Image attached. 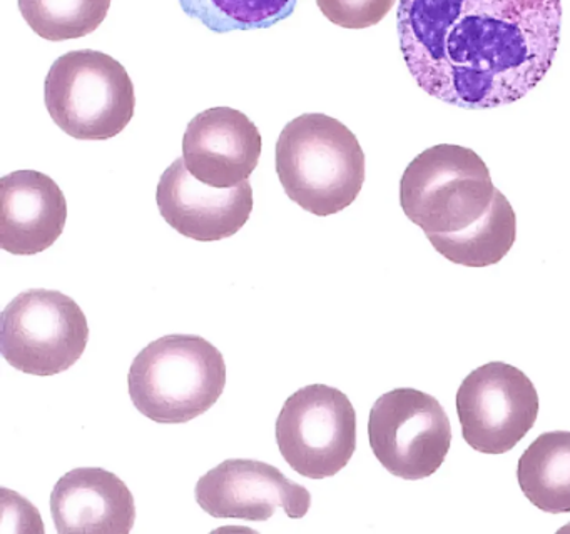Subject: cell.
<instances>
[{"label": "cell", "mask_w": 570, "mask_h": 534, "mask_svg": "<svg viewBox=\"0 0 570 534\" xmlns=\"http://www.w3.org/2000/svg\"><path fill=\"white\" fill-rule=\"evenodd\" d=\"M400 49L429 96L463 109L509 106L552 67L560 0H400Z\"/></svg>", "instance_id": "1"}, {"label": "cell", "mask_w": 570, "mask_h": 534, "mask_svg": "<svg viewBox=\"0 0 570 534\" xmlns=\"http://www.w3.org/2000/svg\"><path fill=\"white\" fill-rule=\"evenodd\" d=\"M510 204L469 147L439 144L415 157L400 180V206L435 247L455 243Z\"/></svg>", "instance_id": "2"}, {"label": "cell", "mask_w": 570, "mask_h": 534, "mask_svg": "<svg viewBox=\"0 0 570 534\" xmlns=\"http://www.w3.org/2000/svg\"><path fill=\"white\" fill-rule=\"evenodd\" d=\"M275 162L286 196L313 216L342 212L365 182V152L358 139L326 113H303L286 123Z\"/></svg>", "instance_id": "3"}, {"label": "cell", "mask_w": 570, "mask_h": 534, "mask_svg": "<svg viewBox=\"0 0 570 534\" xmlns=\"http://www.w3.org/2000/svg\"><path fill=\"white\" fill-rule=\"evenodd\" d=\"M225 357L193 334H169L149 343L129 369L136 409L159 424H185L208 413L226 387Z\"/></svg>", "instance_id": "4"}, {"label": "cell", "mask_w": 570, "mask_h": 534, "mask_svg": "<svg viewBox=\"0 0 570 534\" xmlns=\"http://www.w3.org/2000/svg\"><path fill=\"white\" fill-rule=\"evenodd\" d=\"M45 102L56 126L68 136L108 140L135 117V83L115 57L99 50H72L49 69Z\"/></svg>", "instance_id": "5"}, {"label": "cell", "mask_w": 570, "mask_h": 534, "mask_svg": "<svg viewBox=\"0 0 570 534\" xmlns=\"http://www.w3.org/2000/svg\"><path fill=\"white\" fill-rule=\"evenodd\" d=\"M88 340L85 310L59 290H24L2 310L0 350L21 373L32 376L65 373L81 359Z\"/></svg>", "instance_id": "6"}, {"label": "cell", "mask_w": 570, "mask_h": 534, "mask_svg": "<svg viewBox=\"0 0 570 534\" xmlns=\"http://www.w3.org/2000/svg\"><path fill=\"white\" fill-rule=\"evenodd\" d=\"M370 447L393 476L420 481L445 463L452 426L440 400L413 387L382 394L368 417Z\"/></svg>", "instance_id": "7"}, {"label": "cell", "mask_w": 570, "mask_h": 534, "mask_svg": "<svg viewBox=\"0 0 570 534\" xmlns=\"http://www.w3.org/2000/svg\"><path fill=\"white\" fill-rule=\"evenodd\" d=\"M283 459L302 476L326 479L352 459L356 449V411L345 393L312 384L293 393L276 419Z\"/></svg>", "instance_id": "8"}, {"label": "cell", "mask_w": 570, "mask_h": 534, "mask_svg": "<svg viewBox=\"0 0 570 534\" xmlns=\"http://www.w3.org/2000/svg\"><path fill=\"white\" fill-rule=\"evenodd\" d=\"M539 393L519 367L492 360L473 369L456 390L463 439L482 454H505L539 416Z\"/></svg>", "instance_id": "9"}, {"label": "cell", "mask_w": 570, "mask_h": 534, "mask_svg": "<svg viewBox=\"0 0 570 534\" xmlns=\"http://www.w3.org/2000/svg\"><path fill=\"white\" fill-rule=\"evenodd\" d=\"M196 503L218 520L268 521L282 507L302 520L312 507V494L289 481L278 467L256 459H226L199 477Z\"/></svg>", "instance_id": "10"}, {"label": "cell", "mask_w": 570, "mask_h": 534, "mask_svg": "<svg viewBox=\"0 0 570 534\" xmlns=\"http://www.w3.org/2000/svg\"><path fill=\"white\" fill-rule=\"evenodd\" d=\"M156 202L176 233L198 243L235 236L248 222L255 204L249 180L229 189L208 186L189 172L183 157L163 172Z\"/></svg>", "instance_id": "11"}, {"label": "cell", "mask_w": 570, "mask_h": 534, "mask_svg": "<svg viewBox=\"0 0 570 534\" xmlns=\"http://www.w3.org/2000/svg\"><path fill=\"white\" fill-rule=\"evenodd\" d=\"M262 147V134L246 113L213 107L193 117L186 127L183 159L196 179L229 189L255 172Z\"/></svg>", "instance_id": "12"}, {"label": "cell", "mask_w": 570, "mask_h": 534, "mask_svg": "<svg viewBox=\"0 0 570 534\" xmlns=\"http://www.w3.org/2000/svg\"><path fill=\"white\" fill-rule=\"evenodd\" d=\"M68 200L55 179L16 170L0 180V247L14 256L45 253L65 233Z\"/></svg>", "instance_id": "13"}, {"label": "cell", "mask_w": 570, "mask_h": 534, "mask_svg": "<svg viewBox=\"0 0 570 534\" xmlns=\"http://www.w3.org/2000/svg\"><path fill=\"white\" fill-rule=\"evenodd\" d=\"M51 514L59 534H128L136 503L121 477L102 467H76L56 483Z\"/></svg>", "instance_id": "14"}, {"label": "cell", "mask_w": 570, "mask_h": 534, "mask_svg": "<svg viewBox=\"0 0 570 534\" xmlns=\"http://www.w3.org/2000/svg\"><path fill=\"white\" fill-rule=\"evenodd\" d=\"M523 496L543 513H570V431H549L529 444L517 466Z\"/></svg>", "instance_id": "15"}, {"label": "cell", "mask_w": 570, "mask_h": 534, "mask_svg": "<svg viewBox=\"0 0 570 534\" xmlns=\"http://www.w3.org/2000/svg\"><path fill=\"white\" fill-rule=\"evenodd\" d=\"M28 26L51 42L81 39L108 17L111 0H18Z\"/></svg>", "instance_id": "16"}, {"label": "cell", "mask_w": 570, "mask_h": 534, "mask_svg": "<svg viewBox=\"0 0 570 534\" xmlns=\"http://www.w3.org/2000/svg\"><path fill=\"white\" fill-rule=\"evenodd\" d=\"M191 19L216 33L269 29L295 12L298 0H179Z\"/></svg>", "instance_id": "17"}, {"label": "cell", "mask_w": 570, "mask_h": 534, "mask_svg": "<svg viewBox=\"0 0 570 534\" xmlns=\"http://www.w3.org/2000/svg\"><path fill=\"white\" fill-rule=\"evenodd\" d=\"M396 0H316L323 16L343 29H368L382 22Z\"/></svg>", "instance_id": "18"}]
</instances>
